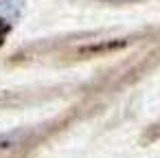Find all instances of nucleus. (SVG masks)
<instances>
[{"label":"nucleus","mask_w":160,"mask_h":158,"mask_svg":"<svg viewBox=\"0 0 160 158\" xmlns=\"http://www.w3.org/2000/svg\"><path fill=\"white\" fill-rule=\"evenodd\" d=\"M22 11V0H0V22L9 29Z\"/></svg>","instance_id":"1"},{"label":"nucleus","mask_w":160,"mask_h":158,"mask_svg":"<svg viewBox=\"0 0 160 158\" xmlns=\"http://www.w3.org/2000/svg\"><path fill=\"white\" fill-rule=\"evenodd\" d=\"M29 134H31L29 130H11V132L0 134V151H7V149H11L20 143H24Z\"/></svg>","instance_id":"2"},{"label":"nucleus","mask_w":160,"mask_h":158,"mask_svg":"<svg viewBox=\"0 0 160 158\" xmlns=\"http://www.w3.org/2000/svg\"><path fill=\"white\" fill-rule=\"evenodd\" d=\"M103 3H112V5H125V3H140V0H103Z\"/></svg>","instance_id":"3"}]
</instances>
